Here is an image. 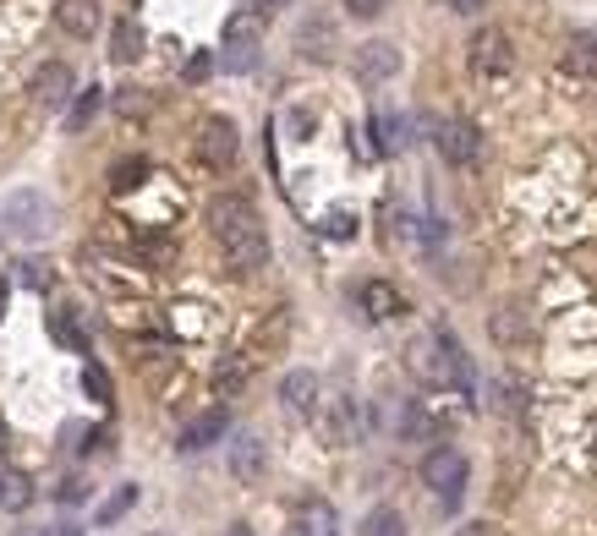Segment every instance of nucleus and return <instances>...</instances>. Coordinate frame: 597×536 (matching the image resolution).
Segmentation results:
<instances>
[{
    "label": "nucleus",
    "mask_w": 597,
    "mask_h": 536,
    "mask_svg": "<svg viewBox=\"0 0 597 536\" xmlns=\"http://www.w3.org/2000/svg\"><path fill=\"white\" fill-rule=\"evenodd\" d=\"M138 55H143V28H138V17H121V22L110 28V61L132 66Z\"/></svg>",
    "instance_id": "a211bd4d"
},
{
    "label": "nucleus",
    "mask_w": 597,
    "mask_h": 536,
    "mask_svg": "<svg viewBox=\"0 0 597 536\" xmlns=\"http://www.w3.org/2000/svg\"><path fill=\"white\" fill-rule=\"evenodd\" d=\"M253 6H258V11H269V6H291V0H253Z\"/></svg>",
    "instance_id": "e433bc0d"
},
{
    "label": "nucleus",
    "mask_w": 597,
    "mask_h": 536,
    "mask_svg": "<svg viewBox=\"0 0 597 536\" xmlns=\"http://www.w3.org/2000/svg\"><path fill=\"white\" fill-rule=\"evenodd\" d=\"M83 389H88V395H94L99 405H110V395H116V389H110V373H105V367H83Z\"/></svg>",
    "instance_id": "a878e982"
},
{
    "label": "nucleus",
    "mask_w": 597,
    "mask_h": 536,
    "mask_svg": "<svg viewBox=\"0 0 597 536\" xmlns=\"http://www.w3.org/2000/svg\"><path fill=\"white\" fill-rule=\"evenodd\" d=\"M225 427H231V416L214 405V410H203V416H192V421L181 427L175 449H181V454H203V449H214V443L225 438Z\"/></svg>",
    "instance_id": "9b49d317"
},
{
    "label": "nucleus",
    "mask_w": 597,
    "mask_h": 536,
    "mask_svg": "<svg viewBox=\"0 0 597 536\" xmlns=\"http://www.w3.org/2000/svg\"><path fill=\"white\" fill-rule=\"evenodd\" d=\"M356 536H406V521H401V510H367L362 515V526H356Z\"/></svg>",
    "instance_id": "412c9836"
},
{
    "label": "nucleus",
    "mask_w": 597,
    "mask_h": 536,
    "mask_svg": "<svg viewBox=\"0 0 597 536\" xmlns=\"http://www.w3.org/2000/svg\"><path fill=\"white\" fill-rule=\"evenodd\" d=\"M280 400H286V410H291V416H312V410H323V405H318V378H312L307 367L286 373V384H280Z\"/></svg>",
    "instance_id": "dca6fc26"
},
{
    "label": "nucleus",
    "mask_w": 597,
    "mask_h": 536,
    "mask_svg": "<svg viewBox=\"0 0 597 536\" xmlns=\"http://www.w3.org/2000/svg\"><path fill=\"white\" fill-rule=\"evenodd\" d=\"M356 301H362V312H367L373 323H390V318L406 312V296H401L390 279H367V285L356 290Z\"/></svg>",
    "instance_id": "ddd939ff"
},
{
    "label": "nucleus",
    "mask_w": 597,
    "mask_h": 536,
    "mask_svg": "<svg viewBox=\"0 0 597 536\" xmlns=\"http://www.w3.org/2000/svg\"><path fill=\"white\" fill-rule=\"evenodd\" d=\"M231 476H236L242 487H258V482L269 476V443H264L258 432H242V438L231 443Z\"/></svg>",
    "instance_id": "1a4fd4ad"
},
{
    "label": "nucleus",
    "mask_w": 597,
    "mask_h": 536,
    "mask_svg": "<svg viewBox=\"0 0 597 536\" xmlns=\"http://www.w3.org/2000/svg\"><path fill=\"white\" fill-rule=\"evenodd\" d=\"M401 432H406V438H434V432H439V421L428 416V405H423V400H412V405H406V416H401Z\"/></svg>",
    "instance_id": "b1692460"
},
{
    "label": "nucleus",
    "mask_w": 597,
    "mask_h": 536,
    "mask_svg": "<svg viewBox=\"0 0 597 536\" xmlns=\"http://www.w3.org/2000/svg\"><path fill=\"white\" fill-rule=\"evenodd\" d=\"M0 312H6V285H0Z\"/></svg>",
    "instance_id": "58836bf2"
},
{
    "label": "nucleus",
    "mask_w": 597,
    "mask_h": 536,
    "mask_svg": "<svg viewBox=\"0 0 597 536\" xmlns=\"http://www.w3.org/2000/svg\"><path fill=\"white\" fill-rule=\"evenodd\" d=\"M153 536H164V532H153Z\"/></svg>",
    "instance_id": "ea45409f"
},
{
    "label": "nucleus",
    "mask_w": 597,
    "mask_h": 536,
    "mask_svg": "<svg viewBox=\"0 0 597 536\" xmlns=\"http://www.w3.org/2000/svg\"><path fill=\"white\" fill-rule=\"evenodd\" d=\"M351 66H356L362 83H390L401 72V50L390 39H367V44H356V61Z\"/></svg>",
    "instance_id": "9d476101"
},
{
    "label": "nucleus",
    "mask_w": 597,
    "mask_h": 536,
    "mask_svg": "<svg viewBox=\"0 0 597 536\" xmlns=\"http://www.w3.org/2000/svg\"><path fill=\"white\" fill-rule=\"evenodd\" d=\"M44 536H83L77 526H55V532H44Z\"/></svg>",
    "instance_id": "c9c22d12"
},
{
    "label": "nucleus",
    "mask_w": 597,
    "mask_h": 536,
    "mask_svg": "<svg viewBox=\"0 0 597 536\" xmlns=\"http://www.w3.org/2000/svg\"><path fill=\"white\" fill-rule=\"evenodd\" d=\"M318 421H323V438L334 443V449H345V443H356V432H362V410L351 395H340V400H329L318 410Z\"/></svg>",
    "instance_id": "f8f14e48"
},
{
    "label": "nucleus",
    "mask_w": 597,
    "mask_h": 536,
    "mask_svg": "<svg viewBox=\"0 0 597 536\" xmlns=\"http://www.w3.org/2000/svg\"><path fill=\"white\" fill-rule=\"evenodd\" d=\"M6 443H11V432H6V421H0V454H6Z\"/></svg>",
    "instance_id": "4c0bfd02"
},
{
    "label": "nucleus",
    "mask_w": 597,
    "mask_h": 536,
    "mask_svg": "<svg viewBox=\"0 0 597 536\" xmlns=\"http://www.w3.org/2000/svg\"><path fill=\"white\" fill-rule=\"evenodd\" d=\"M28 504H33V482H28L22 471H6V465H0V510L17 515V510H28Z\"/></svg>",
    "instance_id": "aec40b11"
},
{
    "label": "nucleus",
    "mask_w": 597,
    "mask_h": 536,
    "mask_svg": "<svg viewBox=\"0 0 597 536\" xmlns=\"http://www.w3.org/2000/svg\"><path fill=\"white\" fill-rule=\"evenodd\" d=\"M0 219H6V225H0L6 236H17V242H44V236L55 231V203H50L44 192L22 186V192H11V197H6Z\"/></svg>",
    "instance_id": "f257e3e1"
},
{
    "label": "nucleus",
    "mask_w": 597,
    "mask_h": 536,
    "mask_svg": "<svg viewBox=\"0 0 597 536\" xmlns=\"http://www.w3.org/2000/svg\"><path fill=\"white\" fill-rule=\"evenodd\" d=\"M466 50H471L466 61H471V72H477V77H504V72H510V61H515V55H510V33H504V28H477Z\"/></svg>",
    "instance_id": "0eeeda50"
},
{
    "label": "nucleus",
    "mask_w": 597,
    "mask_h": 536,
    "mask_svg": "<svg viewBox=\"0 0 597 536\" xmlns=\"http://www.w3.org/2000/svg\"><path fill=\"white\" fill-rule=\"evenodd\" d=\"M297 536H340V515L329 499H301L297 504Z\"/></svg>",
    "instance_id": "2eb2a0df"
},
{
    "label": "nucleus",
    "mask_w": 597,
    "mask_h": 536,
    "mask_svg": "<svg viewBox=\"0 0 597 536\" xmlns=\"http://www.w3.org/2000/svg\"><path fill=\"white\" fill-rule=\"evenodd\" d=\"M434 148H439V159L445 164H477V153H482V132L471 127V121H460V116H449V121H439L434 127Z\"/></svg>",
    "instance_id": "6e6552de"
},
{
    "label": "nucleus",
    "mask_w": 597,
    "mask_h": 536,
    "mask_svg": "<svg viewBox=\"0 0 597 536\" xmlns=\"http://www.w3.org/2000/svg\"><path fill=\"white\" fill-rule=\"evenodd\" d=\"M55 22H61L72 39H94V33L105 28V11H99V0H61V6H55Z\"/></svg>",
    "instance_id": "4468645a"
},
{
    "label": "nucleus",
    "mask_w": 597,
    "mask_h": 536,
    "mask_svg": "<svg viewBox=\"0 0 597 536\" xmlns=\"http://www.w3.org/2000/svg\"><path fill=\"white\" fill-rule=\"evenodd\" d=\"M258 39H264V11H258V6H242V11L225 22V66H231V72H247Z\"/></svg>",
    "instance_id": "20e7f679"
},
{
    "label": "nucleus",
    "mask_w": 597,
    "mask_h": 536,
    "mask_svg": "<svg viewBox=\"0 0 597 536\" xmlns=\"http://www.w3.org/2000/svg\"><path fill=\"white\" fill-rule=\"evenodd\" d=\"M488 334H493V345H526V340H532V318L510 301V307H499V312L488 318Z\"/></svg>",
    "instance_id": "f3484780"
},
{
    "label": "nucleus",
    "mask_w": 597,
    "mask_h": 536,
    "mask_svg": "<svg viewBox=\"0 0 597 536\" xmlns=\"http://www.w3.org/2000/svg\"><path fill=\"white\" fill-rule=\"evenodd\" d=\"M466 476H471V465H466V454H460L455 443H434V449L423 454V487H434V493L445 499V510L460 504Z\"/></svg>",
    "instance_id": "f03ea898"
},
{
    "label": "nucleus",
    "mask_w": 597,
    "mask_h": 536,
    "mask_svg": "<svg viewBox=\"0 0 597 536\" xmlns=\"http://www.w3.org/2000/svg\"><path fill=\"white\" fill-rule=\"evenodd\" d=\"M149 164L143 159H127V164H116V192H127V186H138V175H143Z\"/></svg>",
    "instance_id": "c85d7f7f"
},
{
    "label": "nucleus",
    "mask_w": 597,
    "mask_h": 536,
    "mask_svg": "<svg viewBox=\"0 0 597 536\" xmlns=\"http://www.w3.org/2000/svg\"><path fill=\"white\" fill-rule=\"evenodd\" d=\"M455 536H499V526H488V521H471V526H460Z\"/></svg>",
    "instance_id": "72a5a7b5"
},
{
    "label": "nucleus",
    "mask_w": 597,
    "mask_h": 536,
    "mask_svg": "<svg viewBox=\"0 0 597 536\" xmlns=\"http://www.w3.org/2000/svg\"><path fill=\"white\" fill-rule=\"evenodd\" d=\"M220 253H225V264L236 268V274L264 268V264H269V231H264V219H253V225H242V231L220 236Z\"/></svg>",
    "instance_id": "423d86ee"
},
{
    "label": "nucleus",
    "mask_w": 597,
    "mask_h": 536,
    "mask_svg": "<svg viewBox=\"0 0 597 536\" xmlns=\"http://www.w3.org/2000/svg\"><path fill=\"white\" fill-rule=\"evenodd\" d=\"M345 11H351V17H362V22H373V17H384V11H390V0H345Z\"/></svg>",
    "instance_id": "c756f323"
},
{
    "label": "nucleus",
    "mask_w": 597,
    "mask_h": 536,
    "mask_svg": "<svg viewBox=\"0 0 597 536\" xmlns=\"http://www.w3.org/2000/svg\"><path fill=\"white\" fill-rule=\"evenodd\" d=\"M22 279H28L33 290H44V285H55V268H44L39 258H28V264H22Z\"/></svg>",
    "instance_id": "cd10ccee"
},
{
    "label": "nucleus",
    "mask_w": 597,
    "mask_h": 536,
    "mask_svg": "<svg viewBox=\"0 0 597 536\" xmlns=\"http://www.w3.org/2000/svg\"><path fill=\"white\" fill-rule=\"evenodd\" d=\"M449 11H460V17H477V11H482V0H449Z\"/></svg>",
    "instance_id": "f704fd0d"
},
{
    "label": "nucleus",
    "mask_w": 597,
    "mask_h": 536,
    "mask_svg": "<svg viewBox=\"0 0 597 536\" xmlns=\"http://www.w3.org/2000/svg\"><path fill=\"white\" fill-rule=\"evenodd\" d=\"M373 137H379V153H401V142H406V121L379 116V121H373Z\"/></svg>",
    "instance_id": "393cba45"
},
{
    "label": "nucleus",
    "mask_w": 597,
    "mask_h": 536,
    "mask_svg": "<svg viewBox=\"0 0 597 536\" xmlns=\"http://www.w3.org/2000/svg\"><path fill=\"white\" fill-rule=\"evenodd\" d=\"M209 72H214V61H209V55H192V61H186V77H192V83H203Z\"/></svg>",
    "instance_id": "2f4dec72"
},
{
    "label": "nucleus",
    "mask_w": 597,
    "mask_h": 536,
    "mask_svg": "<svg viewBox=\"0 0 597 536\" xmlns=\"http://www.w3.org/2000/svg\"><path fill=\"white\" fill-rule=\"evenodd\" d=\"M50 329H55V340H61V345H72V351H83V334H77V323H72V312H55V318H50Z\"/></svg>",
    "instance_id": "bb28decb"
},
{
    "label": "nucleus",
    "mask_w": 597,
    "mask_h": 536,
    "mask_svg": "<svg viewBox=\"0 0 597 536\" xmlns=\"http://www.w3.org/2000/svg\"><path fill=\"white\" fill-rule=\"evenodd\" d=\"M28 99H33L39 110H72V99H77V77H72V66H66V61L39 66L33 83H28Z\"/></svg>",
    "instance_id": "39448f33"
},
{
    "label": "nucleus",
    "mask_w": 597,
    "mask_h": 536,
    "mask_svg": "<svg viewBox=\"0 0 597 536\" xmlns=\"http://www.w3.org/2000/svg\"><path fill=\"white\" fill-rule=\"evenodd\" d=\"M192 148H198V159H203L209 170H231L236 153H242L236 121H231V116H203V121H198V137H192Z\"/></svg>",
    "instance_id": "7ed1b4c3"
},
{
    "label": "nucleus",
    "mask_w": 597,
    "mask_h": 536,
    "mask_svg": "<svg viewBox=\"0 0 597 536\" xmlns=\"http://www.w3.org/2000/svg\"><path fill=\"white\" fill-rule=\"evenodd\" d=\"M61 504H83V482H77V476L61 482Z\"/></svg>",
    "instance_id": "473e14b6"
},
{
    "label": "nucleus",
    "mask_w": 597,
    "mask_h": 536,
    "mask_svg": "<svg viewBox=\"0 0 597 536\" xmlns=\"http://www.w3.org/2000/svg\"><path fill=\"white\" fill-rule=\"evenodd\" d=\"M99 110H105V88L94 83V88H77V99H72V110H66V132H88L94 121H99Z\"/></svg>",
    "instance_id": "6ab92c4d"
},
{
    "label": "nucleus",
    "mask_w": 597,
    "mask_h": 536,
    "mask_svg": "<svg viewBox=\"0 0 597 536\" xmlns=\"http://www.w3.org/2000/svg\"><path fill=\"white\" fill-rule=\"evenodd\" d=\"M329 44H334V22L329 17H312V22H301V55H329Z\"/></svg>",
    "instance_id": "4be33fe9"
},
{
    "label": "nucleus",
    "mask_w": 597,
    "mask_h": 536,
    "mask_svg": "<svg viewBox=\"0 0 597 536\" xmlns=\"http://www.w3.org/2000/svg\"><path fill=\"white\" fill-rule=\"evenodd\" d=\"M116 110H121V116H149V99H143L138 88H127V94L116 99Z\"/></svg>",
    "instance_id": "7c9ffc66"
},
{
    "label": "nucleus",
    "mask_w": 597,
    "mask_h": 536,
    "mask_svg": "<svg viewBox=\"0 0 597 536\" xmlns=\"http://www.w3.org/2000/svg\"><path fill=\"white\" fill-rule=\"evenodd\" d=\"M132 504H138V487L127 482V487H116V493H110V499L99 504V515H94V521H99V526H116V521H121V515H127Z\"/></svg>",
    "instance_id": "5701e85b"
}]
</instances>
